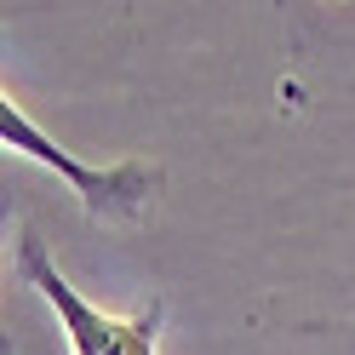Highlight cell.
Here are the masks:
<instances>
[{"label":"cell","mask_w":355,"mask_h":355,"mask_svg":"<svg viewBox=\"0 0 355 355\" xmlns=\"http://www.w3.org/2000/svg\"><path fill=\"white\" fill-rule=\"evenodd\" d=\"M17 275H24V286H35V293L58 309L75 355H155V344H161L166 304H149L144 315H103L98 304H86L75 286L58 275V263L46 258V247H40L35 235L17 241Z\"/></svg>","instance_id":"7a4b0ae2"},{"label":"cell","mask_w":355,"mask_h":355,"mask_svg":"<svg viewBox=\"0 0 355 355\" xmlns=\"http://www.w3.org/2000/svg\"><path fill=\"white\" fill-rule=\"evenodd\" d=\"M0 138H6L12 155L52 166L63 184H69V195H80V207L92 212V218H138V212H149L155 195H161V172H155L149 161L86 166V161H75L69 149H58L46 132H40V126L24 115V103H17L12 92L0 98Z\"/></svg>","instance_id":"6da1fadb"}]
</instances>
